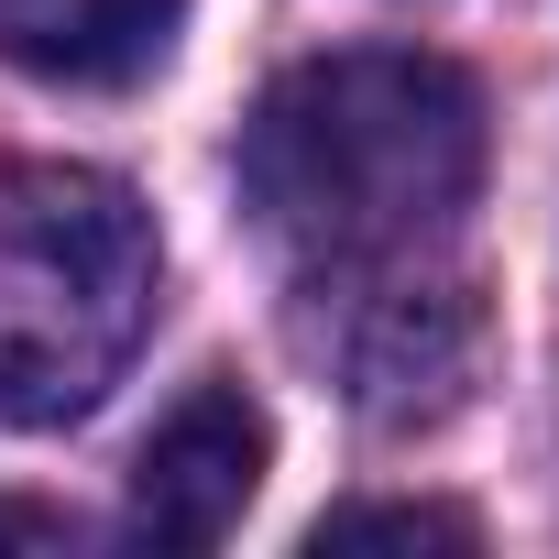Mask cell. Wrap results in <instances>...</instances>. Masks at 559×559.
Masks as SVG:
<instances>
[{"instance_id":"obj_1","label":"cell","mask_w":559,"mask_h":559,"mask_svg":"<svg viewBox=\"0 0 559 559\" xmlns=\"http://www.w3.org/2000/svg\"><path fill=\"white\" fill-rule=\"evenodd\" d=\"M483 187V88L417 45L286 67L241 121V209L308 286L450 263Z\"/></svg>"},{"instance_id":"obj_4","label":"cell","mask_w":559,"mask_h":559,"mask_svg":"<svg viewBox=\"0 0 559 559\" xmlns=\"http://www.w3.org/2000/svg\"><path fill=\"white\" fill-rule=\"evenodd\" d=\"M274 428L241 384H198L132 461V537L143 548H219L241 526V504L263 493Z\"/></svg>"},{"instance_id":"obj_2","label":"cell","mask_w":559,"mask_h":559,"mask_svg":"<svg viewBox=\"0 0 559 559\" xmlns=\"http://www.w3.org/2000/svg\"><path fill=\"white\" fill-rule=\"evenodd\" d=\"M165 241L110 165L0 154V428L88 417L154 330Z\"/></svg>"},{"instance_id":"obj_3","label":"cell","mask_w":559,"mask_h":559,"mask_svg":"<svg viewBox=\"0 0 559 559\" xmlns=\"http://www.w3.org/2000/svg\"><path fill=\"white\" fill-rule=\"evenodd\" d=\"M330 297V362L352 384V406L373 428H428L461 406L472 362H483V308L450 263H406V274H352V286H308Z\"/></svg>"},{"instance_id":"obj_6","label":"cell","mask_w":559,"mask_h":559,"mask_svg":"<svg viewBox=\"0 0 559 559\" xmlns=\"http://www.w3.org/2000/svg\"><path fill=\"white\" fill-rule=\"evenodd\" d=\"M362 537H384V548H472L483 526L461 504H330L319 515V548H362Z\"/></svg>"},{"instance_id":"obj_7","label":"cell","mask_w":559,"mask_h":559,"mask_svg":"<svg viewBox=\"0 0 559 559\" xmlns=\"http://www.w3.org/2000/svg\"><path fill=\"white\" fill-rule=\"evenodd\" d=\"M67 537H78L67 504H12V493H0V548H67Z\"/></svg>"},{"instance_id":"obj_5","label":"cell","mask_w":559,"mask_h":559,"mask_svg":"<svg viewBox=\"0 0 559 559\" xmlns=\"http://www.w3.org/2000/svg\"><path fill=\"white\" fill-rule=\"evenodd\" d=\"M187 0H0V67L56 88H132L176 56Z\"/></svg>"}]
</instances>
